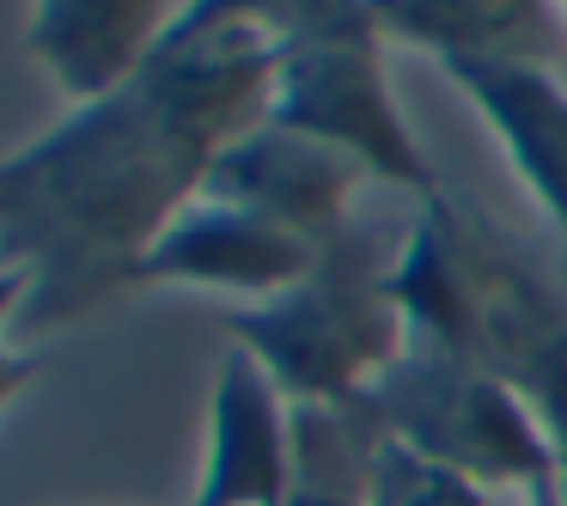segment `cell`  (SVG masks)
I'll use <instances>...</instances> for the list:
<instances>
[{"label":"cell","mask_w":567,"mask_h":506,"mask_svg":"<svg viewBox=\"0 0 567 506\" xmlns=\"http://www.w3.org/2000/svg\"><path fill=\"white\" fill-rule=\"evenodd\" d=\"M220 141L172 99L135 80L128 92L68 111L50 135L0 159V269L31 281L13 330L43 335L92 318L135 275L165 226L202 196Z\"/></svg>","instance_id":"1"},{"label":"cell","mask_w":567,"mask_h":506,"mask_svg":"<svg viewBox=\"0 0 567 506\" xmlns=\"http://www.w3.org/2000/svg\"><path fill=\"white\" fill-rule=\"evenodd\" d=\"M287 506H354V500H336V494H311V488H293Z\"/></svg>","instance_id":"15"},{"label":"cell","mask_w":567,"mask_h":506,"mask_svg":"<svg viewBox=\"0 0 567 506\" xmlns=\"http://www.w3.org/2000/svg\"><path fill=\"white\" fill-rule=\"evenodd\" d=\"M518 506H567V494H561V482H555V488H543V494H525Z\"/></svg>","instance_id":"16"},{"label":"cell","mask_w":567,"mask_h":506,"mask_svg":"<svg viewBox=\"0 0 567 506\" xmlns=\"http://www.w3.org/2000/svg\"><path fill=\"white\" fill-rule=\"evenodd\" d=\"M367 184L354 159L311 135H293L281 123H257L238 135L202 177V196L220 208L257 214L281 233L306 238L311 250H330L336 238L354 233V189Z\"/></svg>","instance_id":"6"},{"label":"cell","mask_w":567,"mask_h":506,"mask_svg":"<svg viewBox=\"0 0 567 506\" xmlns=\"http://www.w3.org/2000/svg\"><path fill=\"white\" fill-rule=\"evenodd\" d=\"M293 482V403L257 354L226 342L214 366L208 440H202L189 506H287Z\"/></svg>","instance_id":"7"},{"label":"cell","mask_w":567,"mask_h":506,"mask_svg":"<svg viewBox=\"0 0 567 506\" xmlns=\"http://www.w3.org/2000/svg\"><path fill=\"white\" fill-rule=\"evenodd\" d=\"M391 275H396V250H384V238L372 226H354L281 299L226 311V342L257 354L287 403L360 396L409 348V323Z\"/></svg>","instance_id":"4"},{"label":"cell","mask_w":567,"mask_h":506,"mask_svg":"<svg viewBox=\"0 0 567 506\" xmlns=\"http://www.w3.org/2000/svg\"><path fill=\"white\" fill-rule=\"evenodd\" d=\"M177 7L159 0H43L25 19V55L50 74L68 111L104 104L141 80Z\"/></svg>","instance_id":"9"},{"label":"cell","mask_w":567,"mask_h":506,"mask_svg":"<svg viewBox=\"0 0 567 506\" xmlns=\"http://www.w3.org/2000/svg\"><path fill=\"white\" fill-rule=\"evenodd\" d=\"M440 68L476 104L543 220H555V233L567 238V86L555 80V68L476 62V55H452Z\"/></svg>","instance_id":"10"},{"label":"cell","mask_w":567,"mask_h":506,"mask_svg":"<svg viewBox=\"0 0 567 506\" xmlns=\"http://www.w3.org/2000/svg\"><path fill=\"white\" fill-rule=\"evenodd\" d=\"M396 306L409 342L513 384L555 440L567 476V281L464 196L421 202L396 245Z\"/></svg>","instance_id":"2"},{"label":"cell","mask_w":567,"mask_h":506,"mask_svg":"<svg viewBox=\"0 0 567 506\" xmlns=\"http://www.w3.org/2000/svg\"><path fill=\"white\" fill-rule=\"evenodd\" d=\"M384 445H391V433L367 391L342 396V403H293V488L367 506Z\"/></svg>","instance_id":"12"},{"label":"cell","mask_w":567,"mask_h":506,"mask_svg":"<svg viewBox=\"0 0 567 506\" xmlns=\"http://www.w3.org/2000/svg\"><path fill=\"white\" fill-rule=\"evenodd\" d=\"M367 506H494L476 482L452 476V469L427 464V457L403 452V445H384L379 469H372V488H367Z\"/></svg>","instance_id":"13"},{"label":"cell","mask_w":567,"mask_h":506,"mask_svg":"<svg viewBox=\"0 0 567 506\" xmlns=\"http://www.w3.org/2000/svg\"><path fill=\"white\" fill-rule=\"evenodd\" d=\"M384 433L403 452L476 482L482 494H543L561 482V457L543 421L513 384L488 379L482 366L409 342L403 360L372 384Z\"/></svg>","instance_id":"5"},{"label":"cell","mask_w":567,"mask_h":506,"mask_svg":"<svg viewBox=\"0 0 567 506\" xmlns=\"http://www.w3.org/2000/svg\"><path fill=\"white\" fill-rule=\"evenodd\" d=\"M323 250L306 238L281 233V226L257 220V214L220 208V202L196 196L165 238L147 250L135 287H196V293H226L245 306H269L287 287H299L318 269Z\"/></svg>","instance_id":"8"},{"label":"cell","mask_w":567,"mask_h":506,"mask_svg":"<svg viewBox=\"0 0 567 506\" xmlns=\"http://www.w3.org/2000/svg\"><path fill=\"white\" fill-rule=\"evenodd\" d=\"M25 293H31L25 275H19V269H0V409L13 403V396L25 391L31 379H38V366H43L31 348H13V342H7V330H13L19 311H25Z\"/></svg>","instance_id":"14"},{"label":"cell","mask_w":567,"mask_h":506,"mask_svg":"<svg viewBox=\"0 0 567 506\" xmlns=\"http://www.w3.org/2000/svg\"><path fill=\"white\" fill-rule=\"evenodd\" d=\"M269 25L281 38L275 55V104L269 123L311 135L354 159L367 177L433 202L427 153L409 128L384 68V25L372 0H269Z\"/></svg>","instance_id":"3"},{"label":"cell","mask_w":567,"mask_h":506,"mask_svg":"<svg viewBox=\"0 0 567 506\" xmlns=\"http://www.w3.org/2000/svg\"><path fill=\"white\" fill-rule=\"evenodd\" d=\"M391 43L440 55H476V62H525L555 68L561 55V19L537 0H372Z\"/></svg>","instance_id":"11"},{"label":"cell","mask_w":567,"mask_h":506,"mask_svg":"<svg viewBox=\"0 0 567 506\" xmlns=\"http://www.w3.org/2000/svg\"><path fill=\"white\" fill-rule=\"evenodd\" d=\"M561 494H567V476H561Z\"/></svg>","instance_id":"17"}]
</instances>
